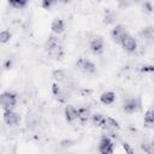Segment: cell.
Here are the masks:
<instances>
[{"label":"cell","instance_id":"cell-1","mask_svg":"<svg viewBox=\"0 0 154 154\" xmlns=\"http://www.w3.org/2000/svg\"><path fill=\"white\" fill-rule=\"evenodd\" d=\"M17 103V95L12 91H5L1 94V106L5 111H12Z\"/></svg>","mask_w":154,"mask_h":154},{"label":"cell","instance_id":"cell-2","mask_svg":"<svg viewBox=\"0 0 154 154\" xmlns=\"http://www.w3.org/2000/svg\"><path fill=\"white\" fill-rule=\"evenodd\" d=\"M113 142L109 137L103 136L101 137L100 142H99V152L100 154H113Z\"/></svg>","mask_w":154,"mask_h":154},{"label":"cell","instance_id":"cell-3","mask_svg":"<svg viewBox=\"0 0 154 154\" xmlns=\"http://www.w3.org/2000/svg\"><path fill=\"white\" fill-rule=\"evenodd\" d=\"M90 51L94 54H100L103 52V40L101 36H93L89 41Z\"/></svg>","mask_w":154,"mask_h":154},{"label":"cell","instance_id":"cell-4","mask_svg":"<svg viewBox=\"0 0 154 154\" xmlns=\"http://www.w3.org/2000/svg\"><path fill=\"white\" fill-rule=\"evenodd\" d=\"M76 65H77V67H78L81 71H83V72H85V73H93V72H95V70H96L95 64L91 63V61L88 60V59H84V58L78 59L77 63H76Z\"/></svg>","mask_w":154,"mask_h":154},{"label":"cell","instance_id":"cell-5","mask_svg":"<svg viewBox=\"0 0 154 154\" xmlns=\"http://www.w3.org/2000/svg\"><path fill=\"white\" fill-rule=\"evenodd\" d=\"M126 34H128V32H126V30H125V26L122 25V24H117V25L112 29V31H111L112 38H113V41L117 42V43H122V41H123V38L125 37Z\"/></svg>","mask_w":154,"mask_h":154},{"label":"cell","instance_id":"cell-6","mask_svg":"<svg viewBox=\"0 0 154 154\" xmlns=\"http://www.w3.org/2000/svg\"><path fill=\"white\" fill-rule=\"evenodd\" d=\"M140 101L137 100V99H128L125 102H124V105H123V109H124V112H126V113H135V112H137L138 109H140Z\"/></svg>","mask_w":154,"mask_h":154},{"label":"cell","instance_id":"cell-7","mask_svg":"<svg viewBox=\"0 0 154 154\" xmlns=\"http://www.w3.org/2000/svg\"><path fill=\"white\" fill-rule=\"evenodd\" d=\"M120 45H122L123 48H124L125 51H128V52H135L136 48H137V42H136V40H135L131 35H129V34L125 35V37L123 38V41H122Z\"/></svg>","mask_w":154,"mask_h":154},{"label":"cell","instance_id":"cell-8","mask_svg":"<svg viewBox=\"0 0 154 154\" xmlns=\"http://www.w3.org/2000/svg\"><path fill=\"white\" fill-rule=\"evenodd\" d=\"M2 118H4V122L7 125H16V124L19 123V119H20L19 116L13 111H5Z\"/></svg>","mask_w":154,"mask_h":154},{"label":"cell","instance_id":"cell-9","mask_svg":"<svg viewBox=\"0 0 154 154\" xmlns=\"http://www.w3.org/2000/svg\"><path fill=\"white\" fill-rule=\"evenodd\" d=\"M52 93H53V95L57 97V100H58L59 102H61V103L66 102V100H67V97H69V96H66V94L61 90V88H60V85H59L58 83H54V84L52 85Z\"/></svg>","mask_w":154,"mask_h":154},{"label":"cell","instance_id":"cell-10","mask_svg":"<svg viewBox=\"0 0 154 154\" xmlns=\"http://www.w3.org/2000/svg\"><path fill=\"white\" fill-rule=\"evenodd\" d=\"M65 118L67 122H73L76 119H78V109H76L73 106L67 105L65 107Z\"/></svg>","mask_w":154,"mask_h":154},{"label":"cell","instance_id":"cell-11","mask_svg":"<svg viewBox=\"0 0 154 154\" xmlns=\"http://www.w3.org/2000/svg\"><path fill=\"white\" fill-rule=\"evenodd\" d=\"M102 128H103L105 130H107V131L113 132V131L119 130V123H118L116 119H113V118H111V117H107L106 120H105V123H103V125H102Z\"/></svg>","mask_w":154,"mask_h":154},{"label":"cell","instance_id":"cell-12","mask_svg":"<svg viewBox=\"0 0 154 154\" xmlns=\"http://www.w3.org/2000/svg\"><path fill=\"white\" fill-rule=\"evenodd\" d=\"M51 28H52V31H53L54 34H57V35L61 34V32L64 31V29H65V24H64V20H63V19H59V18L54 19V20L52 22V25H51Z\"/></svg>","mask_w":154,"mask_h":154},{"label":"cell","instance_id":"cell-13","mask_svg":"<svg viewBox=\"0 0 154 154\" xmlns=\"http://www.w3.org/2000/svg\"><path fill=\"white\" fill-rule=\"evenodd\" d=\"M116 100V94L113 91H105L100 96V101L103 105H112Z\"/></svg>","mask_w":154,"mask_h":154},{"label":"cell","instance_id":"cell-14","mask_svg":"<svg viewBox=\"0 0 154 154\" xmlns=\"http://www.w3.org/2000/svg\"><path fill=\"white\" fill-rule=\"evenodd\" d=\"M58 47H60V42H59L58 36H55V35H51V36L48 37V40L46 41V49H47V52L51 51V49L58 48Z\"/></svg>","mask_w":154,"mask_h":154},{"label":"cell","instance_id":"cell-15","mask_svg":"<svg viewBox=\"0 0 154 154\" xmlns=\"http://www.w3.org/2000/svg\"><path fill=\"white\" fill-rule=\"evenodd\" d=\"M89 117H90V111H89L88 108H85V107H81V108H78V119H79L81 123H85V122H88Z\"/></svg>","mask_w":154,"mask_h":154},{"label":"cell","instance_id":"cell-16","mask_svg":"<svg viewBox=\"0 0 154 154\" xmlns=\"http://www.w3.org/2000/svg\"><path fill=\"white\" fill-rule=\"evenodd\" d=\"M141 148L147 154H154V141H148V140L143 141L141 144Z\"/></svg>","mask_w":154,"mask_h":154},{"label":"cell","instance_id":"cell-17","mask_svg":"<svg viewBox=\"0 0 154 154\" xmlns=\"http://www.w3.org/2000/svg\"><path fill=\"white\" fill-rule=\"evenodd\" d=\"M105 120H106V118L101 113H94L91 116V123L94 125H96V126H102L103 123H105Z\"/></svg>","mask_w":154,"mask_h":154},{"label":"cell","instance_id":"cell-18","mask_svg":"<svg viewBox=\"0 0 154 154\" xmlns=\"http://www.w3.org/2000/svg\"><path fill=\"white\" fill-rule=\"evenodd\" d=\"M64 52H63V48L61 47H58V48H54V49H51L48 51V55L52 58V59H61Z\"/></svg>","mask_w":154,"mask_h":154},{"label":"cell","instance_id":"cell-19","mask_svg":"<svg viewBox=\"0 0 154 154\" xmlns=\"http://www.w3.org/2000/svg\"><path fill=\"white\" fill-rule=\"evenodd\" d=\"M140 35L143 36L144 38H154V26L143 28L142 31L140 32Z\"/></svg>","mask_w":154,"mask_h":154},{"label":"cell","instance_id":"cell-20","mask_svg":"<svg viewBox=\"0 0 154 154\" xmlns=\"http://www.w3.org/2000/svg\"><path fill=\"white\" fill-rule=\"evenodd\" d=\"M153 123H154V108H150L144 113V124L150 125Z\"/></svg>","mask_w":154,"mask_h":154},{"label":"cell","instance_id":"cell-21","mask_svg":"<svg viewBox=\"0 0 154 154\" xmlns=\"http://www.w3.org/2000/svg\"><path fill=\"white\" fill-rule=\"evenodd\" d=\"M28 5V1L25 0H12L10 1V6H12L16 10H22Z\"/></svg>","mask_w":154,"mask_h":154},{"label":"cell","instance_id":"cell-22","mask_svg":"<svg viewBox=\"0 0 154 154\" xmlns=\"http://www.w3.org/2000/svg\"><path fill=\"white\" fill-rule=\"evenodd\" d=\"M52 77H53L57 82H63V81H65L66 75H65V72H64L63 70H54V71L52 72Z\"/></svg>","mask_w":154,"mask_h":154},{"label":"cell","instance_id":"cell-23","mask_svg":"<svg viewBox=\"0 0 154 154\" xmlns=\"http://www.w3.org/2000/svg\"><path fill=\"white\" fill-rule=\"evenodd\" d=\"M10 38H11V32H10V31H7V30L1 31V34H0V42H1V43L8 42Z\"/></svg>","mask_w":154,"mask_h":154},{"label":"cell","instance_id":"cell-24","mask_svg":"<svg viewBox=\"0 0 154 154\" xmlns=\"http://www.w3.org/2000/svg\"><path fill=\"white\" fill-rule=\"evenodd\" d=\"M123 149L125 150V154H135V149L129 143H123Z\"/></svg>","mask_w":154,"mask_h":154},{"label":"cell","instance_id":"cell-25","mask_svg":"<svg viewBox=\"0 0 154 154\" xmlns=\"http://www.w3.org/2000/svg\"><path fill=\"white\" fill-rule=\"evenodd\" d=\"M54 4H55V2L52 1V0H43V1L41 2V6H42L45 10H49Z\"/></svg>","mask_w":154,"mask_h":154},{"label":"cell","instance_id":"cell-26","mask_svg":"<svg viewBox=\"0 0 154 154\" xmlns=\"http://www.w3.org/2000/svg\"><path fill=\"white\" fill-rule=\"evenodd\" d=\"M142 7H143V10H144L146 12H148V13L153 12V5H152L150 2H143V4H142Z\"/></svg>","mask_w":154,"mask_h":154},{"label":"cell","instance_id":"cell-27","mask_svg":"<svg viewBox=\"0 0 154 154\" xmlns=\"http://www.w3.org/2000/svg\"><path fill=\"white\" fill-rule=\"evenodd\" d=\"M142 72H154V65H146L141 67Z\"/></svg>","mask_w":154,"mask_h":154},{"label":"cell","instance_id":"cell-28","mask_svg":"<svg viewBox=\"0 0 154 154\" xmlns=\"http://www.w3.org/2000/svg\"><path fill=\"white\" fill-rule=\"evenodd\" d=\"M10 66H11V61L7 60V61L5 63V65H4V67H5V69H10Z\"/></svg>","mask_w":154,"mask_h":154}]
</instances>
